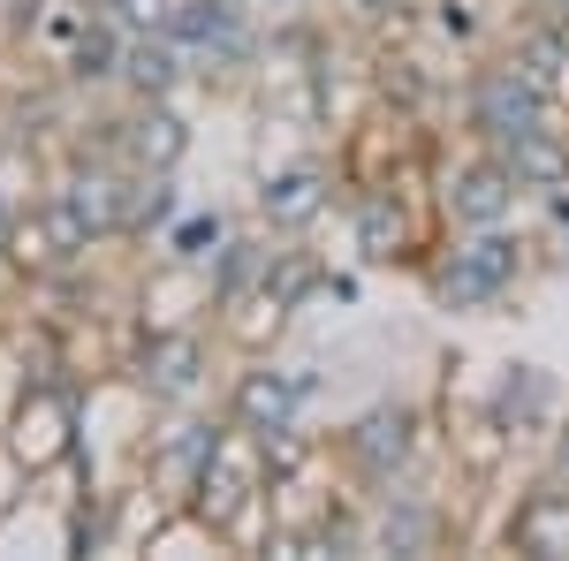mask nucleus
Listing matches in <instances>:
<instances>
[{"label": "nucleus", "instance_id": "obj_1", "mask_svg": "<svg viewBox=\"0 0 569 561\" xmlns=\"http://www.w3.org/2000/svg\"><path fill=\"white\" fill-rule=\"evenodd\" d=\"M531 266H547V243L525 228H456L426 266V289L440 311H501L531 281Z\"/></svg>", "mask_w": 569, "mask_h": 561}, {"label": "nucleus", "instance_id": "obj_2", "mask_svg": "<svg viewBox=\"0 0 569 561\" xmlns=\"http://www.w3.org/2000/svg\"><path fill=\"white\" fill-rule=\"evenodd\" d=\"M463 130H471V144L509 152V144L531 137V130H562L569 137V114L547 99V84L531 77L517 53H501V61H479V69L463 77Z\"/></svg>", "mask_w": 569, "mask_h": 561}, {"label": "nucleus", "instance_id": "obj_3", "mask_svg": "<svg viewBox=\"0 0 569 561\" xmlns=\"http://www.w3.org/2000/svg\"><path fill=\"white\" fill-rule=\"evenodd\" d=\"M327 448H335V463H342V478H350L357 493H388V485H402V478L418 471L426 418H418L410 402H372V410H357Z\"/></svg>", "mask_w": 569, "mask_h": 561}, {"label": "nucleus", "instance_id": "obj_4", "mask_svg": "<svg viewBox=\"0 0 569 561\" xmlns=\"http://www.w3.org/2000/svg\"><path fill=\"white\" fill-rule=\"evenodd\" d=\"M122 372L137 380V394H144L152 410H190V402L206 394V380H213V342H206L198 319H190V327H144Z\"/></svg>", "mask_w": 569, "mask_h": 561}, {"label": "nucleus", "instance_id": "obj_5", "mask_svg": "<svg viewBox=\"0 0 569 561\" xmlns=\"http://www.w3.org/2000/svg\"><path fill=\"white\" fill-rule=\"evenodd\" d=\"M433 206H440V220H448V228H517L531 198H525V182H517V168H509L493 144H479L471 160L440 168Z\"/></svg>", "mask_w": 569, "mask_h": 561}, {"label": "nucleus", "instance_id": "obj_6", "mask_svg": "<svg viewBox=\"0 0 569 561\" xmlns=\"http://www.w3.org/2000/svg\"><path fill=\"white\" fill-rule=\"evenodd\" d=\"M311 394H319V372L311 364H281L273 349L266 357H243V372L228 380V394H220V410H228V425L243 432H281V425H305Z\"/></svg>", "mask_w": 569, "mask_h": 561}, {"label": "nucleus", "instance_id": "obj_7", "mask_svg": "<svg viewBox=\"0 0 569 561\" xmlns=\"http://www.w3.org/2000/svg\"><path fill=\"white\" fill-rule=\"evenodd\" d=\"M168 39H176L182 53H190V69H206V77H236L243 61H266L243 0H176Z\"/></svg>", "mask_w": 569, "mask_h": 561}, {"label": "nucleus", "instance_id": "obj_8", "mask_svg": "<svg viewBox=\"0 0 569 561\" xmlns=\"http://www.w3.org/2000/svg\"><path fill=\"white\" fill-rule=\"evenodd\" d=\"M8 448L23 455V471L46 478L53 463H77L84 448H77V394L61 388V380H39L31 402L16 410V425H8Z\"/></svg>", "mask_w": 569, "mask_h": 561}, {"label": "nucleus", "instance_id": "obj_9", "mask_svg": "<svg viewBox=\"0 0 569 561\" xmlns=\"http://www.w3.org/2000/svg\"><path fill=\"white\" fill-rule=\"evenodd\" d=\"M335 168L327 160H289V168H273L259 182V220L273 228V236H305V228H319V220L335 213Z\"/></svg>", "mask_w": 569, "mask_h": 561}, {"label": "nucleus", "instance_id": "obj_10", "mask_svg": "<svg viewBox=\"0 0 569 561\" xmlns=\"http://www.w3.org/2000/svg\"><path fill=\"white\" fill-rule=\"evenodd\" d=\"M220 440H228V410H220V418H176V425L152 432L144 478H152L168 501H190V485H198V471L220 455Z\"/></svg>", "mask_w": 569, "mask_h": 561}, {"label": "nucleus", "instance_id": "obj_11", "mask_svg": "<svg viewBox=\"0 0 569 561\" xmlns=\"http://www.w3.org/2000/svg\"><path fill=\"white\" fill-rule=\"evenodd\" d=\"M493 418L509 425V440L525 448V440H547V432L562 425V388H555V372L547 364H501V380H493Z\"/></svg>", "mask_w": 569, "mask_h": 561}, {"label": "nucleus", "instance_id": "obj_12", "mask_svg": "<svg viewBox=\"0 0 569 561\" xmlns=\"http://www.w3.org/2000/svg\"><path fill=\"white\" fill-rule=\"evenodd\" d=\"M53 198L84 220L91 243H122V206H130V168L122 160H84L77 174L53 182Z\"/></svg>", "mask_w": 569, "mask_h": 561}, {"label": "nucleus", "instance_id": "obj_13", "mask_svg": "<svg viewBox=\"0 0 569 561\" xmlns=\"http://www.w3.org/2000/svg\"><path fill=\"white\" fill-rule=\"evenodd\" d=\"M501 539H509V554H531V561H569V485H562V478H555V471L539 478L525 501L509 509Z\"/></svg>", "mask_w": 569, "mask_h": 561}, {"label": "nucleus", "instance_id": "obj_14", "mask_svg": "<svg viewBox=\"0 0 569 561\" xmlns=\"http://www.w3.org/2000/svg\"><path fill=\"white\" fill-rule=\"evenodd\" d=\"M182 152H190V122H182L168 99H137V114L122 122V168L176 174Z\"/></svg>", "mask_w": 569, "mask_h": 561}, {"label": "nucleus", "instance_id": "obj_15", "mask_svg": "<svg viewBox=\"0 0 569 561\" xmlns=\"http://www.w3.org/2000/svg\"><path fill=\"white\" fill-rule=\"evenodd\" d=\"M289 319H297V311L273 297L266 281H259V289H243V297H228V303H213V334L236 349V357H266V349L281 342Z\"/></svg>", "mask_w": 569, "mask_h": 561}, {"label": "nucleus", "instance_id": "obj_16", "mask_svg": "<svg viewBox=\"0 0 569 561\" xmlns=\"http://www.w3.org/2000/svg\"><path fill=\"white\" fill-rule=\"evenodd\" d=\"M273 259H281V251H273V228H236V236H228V243H220V259L206 266V281H213V303H228V297H243V289H259L266 273H273Z\"/></svg>", "mask_w": 569, "mask_h": 561}, {"label": "nucleus", "instance_id": "obj_17", "mask_svg": "<svg viewBox=\"0 0 569 561\" xmlns=\"http://www.w3.org/2000/svg\"><path fill=\"white\" fill-rule=\"evenodd\" d=\"M182 77H190V53H182L168 31L130 39V53H122V91H130V99H176Z\"/></svg>", "mask_w": 569, "mask_h": 561}, {"label": "nucleus", "instance_id": "obj_18", "mask_svg": "<svg viewBox=\"0 0 569 561\" xmlns=\"http://www.w3.org/2000/svg\"><path fill=\"white\" fill-rule=\"evenodd\" d=\"M182 213V190L176 174H152V168H130V206H122V243H144V236H168Z\"/></svg>", "mask_w": 569, "mask_h": 561}, {"label": "nucleus", "instance_id": "obj_19", "mask_svg": "<svg viewBox=\"0 0 569 561\" xmlns=\"http://www.w3.org/2000/svg\"><path fill=\"white\" fill-rule=\"evenodd\" d=\"M501 160L517 168L525 198L539 206L547 190H562V182H569V137H562V130H531V137H517V144H509Z\"/></svg>", "mask_w": 569, "mask_h": 561}, {"label": "nucleus", "instance_id": "obj_20", "mask_svg": "<svg viewBox=\"0 0 569 561\" xmlns=\"http://www.w3.org/2000/svg\"><path fill=\"white\" fill-rule=\"evenodd\" d=\"M122 53H130V31H114L107 16H84V31L69 46V84H122Z\"/></svg>", "mask_w": 569, "mask_h": 561}, {"label": "nucleus", "instance_id": "obj_21", "mask_svg": "<svg viewBox=\"0 0 569 561\" xmlns=\"http://www.w3.org/2000/svg\"><path fill=\"white\" fill-rule=\"evenodd\" d=\"M228 236H236V228H228L220 213H176V228L160 236V251H168L176 266H198V273H206V266L220 259V243H228Z\"/></svg>", "mask_w": 569, "mask_h": 561}, {"label": "nucleus", "instance_id": "obj_22", "mask_svg": "<svg viewBox=\"0 0 569 561\" xmlns=\"http://www.w3.org/2000/svg\"><path fill=\"white\" fill-rule=\"evenodd\" d=\"M91 16H107L114 31H130V39H144V31H168L176 0H91Z\"/></svg>", "mask_w": 569, "mask_h": 561}, {"label": "nucleus", "instance_id": "obj_23", "mask_svg": "<svg viewBox=\"0 0 569 561\" xmlns=\"http://www.w3.org/2000/svg\"><path fill=\"white\" fill-rule=\"evenodd\" d=\"M350 23H365V31H402V8L410 0H335Z\"/></svg>", "mask_w": 569, "mask_h": 561}, {"label": "nucleus", "instance_id": "obj_24", "mask_svg": "<svg viewBox=\"0 0 569 561\" xmlns=\"http://www.w3.org/2000/svg\"><path fill=\"white\" fill-rule=\"evenodd\" d=\"M547 471H555V478L569 485V410H562V425L547 432Z\"/></svg>", "mask_w": 569, "mask_h": 561}, {"label": "nucleus", "instance_id": "obj_25", "mask_svg": "<svg viewBox=\"0 0 569 561\" xmlns=\"http://www.w3.org/2000/svg\"><path fill=\"white\" fill-rule=\"evenodd\" d=\"M266 8H305V0H266Z\"/></svg>", "mask_w": 569, "mask_h": 561}]
</instances>
